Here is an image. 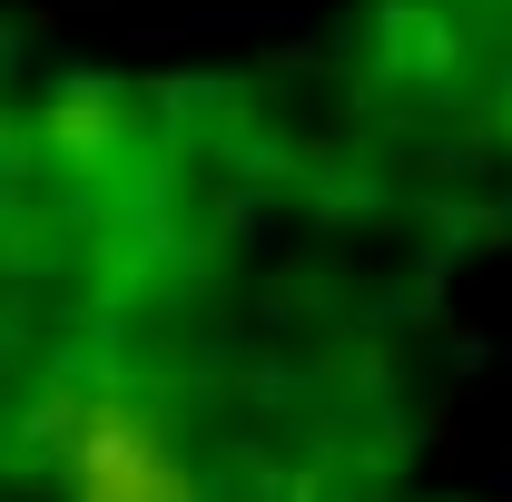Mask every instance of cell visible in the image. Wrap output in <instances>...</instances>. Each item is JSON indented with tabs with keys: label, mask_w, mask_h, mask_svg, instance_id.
Returning <instances> with one entry per match:
<instances>
[{
	"label": "cell",
	"mask_w": 512,
	"mask_h": 502,
	"mask_svg": "<svg viewBox=\"0 0 512 502\" xmlns=\"http://www.w3.org/2000/svg\"><path fill=\"white\" fill-rule=\"evenodd\" d=\"M50 463H60V502H207L188 453L168 443V424L109 375L60 384V404H50Z\"/></svg>",
	"instance_id": "cell-1"
}]
</instances>
